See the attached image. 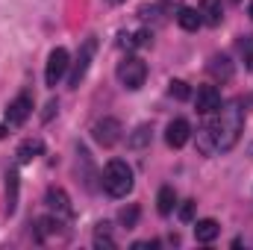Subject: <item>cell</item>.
<instances>
[{
    "mask_svg": "<svg viewBox=\"0 0 253 250\" xmlns=\"http://www.w3.org/2000/svg\"><path fill=\"white\" fill-rule=\"evenodd\" d=\"M242 129H245V112L242 106L233 100V103H224V109H218V118L212 124L215 132V147L218 150H233L242 138Z\"/></svg>",
    "mask_w": 253,
    "mask_h": 250,
    "instance_id": "obj_1",
    "label": "cell"
},
{
    "mask_svg": "<svg viewBox=\"0 0 253 250\" xmlns=\"http://www.w3.org/2000/svg\"><path fill=\"white\" fill-rule=\"evenodd\" d=\"M103 188L112 197H126L132 191V168L121 159H112L103 171Z\"/></svg>",
    "mask_w": 253,
    "mask_h": 250,
    "instance_id": "obj_2",
    "label": "cell"
},
{
    "mask_svg": "<svg viewBox=\"0 0 253 250\" xmlns=\"http://www.w3.org/2000/svg\"><path fill=\"white\" fill-rule=\"evenodd\" d=\"M144 80H147V65L141 62L138 56H126L124 62L118 65V83L124 88L135 91V88L144 85Z\"/></svg>",
    "mask_w": 253,
    "mask_h": 250,
    "instance_id": "obj_3",
    "label": "cell"
},
{
    "mask_svg": "<svg viewBox=\"0 0 253 250\" xmlns=\"http://www.w3.org/2000/svg\"><path fill=\"white\" fill-rule=\"evenodd\" d=\"M94 53H97V39H94V36H88V39L80 44L77 62H74V68H71V77H68V85H71V88H77V85L85 80L88 65H91V59H94Z\"/></svg>",
    "mask_w": 253,
    "mask_h": 250,
    "instance_id": "obj_4",
    "label": "cell"
},
{
    "mask_svg": "<svg viewBox=\"0 0 253 250\" xmlns=\"http://www.w3.org/2000/svg\"><path fill=\"white\" fill-rule=\"evenodd\" d=\"M121 121L118 118H103V121H97V124L91 126V138L100 144V147H115L118 141H121Z\"/></svg>",
    "mask_w": 253,
    "mask_h": 250,
    "instance_id": "obj_5",
    "label": "cell"
},
{
    "mask_svg": "<svg viewBox=\"0 0 253 250\" xmlns=\"http://www.w3.org/2000/svg\"><path fill=\"white\" fill-rule=\"evenodd\" d=\"M68 65H71L68 50H65V47H53L50 56H47V68H44V83H47V85H59V80L65 77Z\"/></svg>",
    "mask_w": 253,
    "mask_h": 250,
    "instance_id": "obj_6",
    "label": "cell"
},
{
    "mask_svg": "<svg viewBox=\"0 0 253 250\" xmlns=\"http://www.w3.org/2000/svg\"><path fill=\"white\" fill-rule=\"evenodd\" d=\"M44 203H47V209H50L56 218H71V215H74L71 197H68V191H65V188H59V186H50V188H47Z\"/></svg>",
    "mask_w": 253,
    "mask_h": 250,
    "instance_id": "obj_7",
    "label": "cell"
},
{
    "mask_svg": "<svg viewBox=\"0 0 253 250\" xmlns=\"http://www.w3.org/2000/svg\"><path fill=\"white\" fill-rule=\"evenodd\" d=\"M33 112V97L30 94H18L9 106H6V124L9 126H21Z\"/></svg>",
    "mask_w": 253,
    "mask_h": 250,
    "instance_id": "obj_8",
    "label": "cell"
},
{
    "mask_svg": "<svg viewBox=\"0 0 253 250\" xmlns=\"http://www.w3.org/2000/svg\"><path fill=\"white\" fill-rule=\"evenodd\" d=\"M194 106L200 115H212L221 109V91L215 85H200L197 88V97H194Z\"/></svg>",
    "mask_w": 253,
    "mask_h": 250,
    "instance_id": "obj_9",
    "label": "cell"
},
{
    "mask_svg": "<svg viewBox=\"0 0 253 250\" xmlns=\"http://www.w3.org/2000/svg\"><path fill=\"white\" fill-rule=\"evenodd\" d=\"M191 138V126L186 118H174L168 129H165V141H168V147H183L186 141Z\"/></svg>",
    "mask_w": 253,
    "mask_h": 250,
    "instance_id": "obj_10",
    "label": "cell"
},
{
    "mask_svg": "<svg viewBox=\"0 0 253 250\" xmlns=\"http://www.w3.org/2000/svg\"><path fill=\"white\" fill-rule=\"evenodd\" d=\"M200 18H203V24H209V27H218L221 21H224V3L221 0H200Z\"/></svg>",
    "mask_w": 253,
    "mask_h": 250,
    "instance_id": "obj_11",
    "label": "cell"
},
{
    "mask_svg": "<svg viewBox=\"0 0 253 250\" xmlns=\"http://www.w3.org/2000/svg\"><path fill=\"white\" fill-rule=\"evenodd\" d=\"M218 233H221V227H218V221H215V218H203V221H197V224H194V239H197L200 245L215 242V239H218Z\"/></svg>",
    "mask_w": 253,
    "mask_h": 250,
    "instance_id": "obj_12",
    "label": "cell"
},
{
    "mask_svg": "<svg viewBox=\"0 0 253 250\" xmlns=\"http://www.w3.org/2000/svg\"><path fill=\"white\" fill-rule=\"evenodd\" d=\"M18 186H21L18 168H12L6 174V215H15V209H18Z\"/></svg>",
    "mask_w": 253,
    "mask_h": 250,
    "instance_id": "obj_13",
    "label": "cell"
},
{
    "mask_svg": "<svg viewBox=\"0 0 253 250\" xmlns=\"http://www.w3.org/2000/svg\"><path fill=\"white\" fill-rule=\"evenodd\" d=\"M153 141V126L150 124H141L135 126L132 132H129V138H126V147H132V150H141V147H147Z\"/></svg>",
    "mask_w": 253,
    "mask_h": 250,
    "instance_id": "obj_14",
    "label": "cell"
},
{
    "mask_svg": "<svg viewBox=\"0 0 253 250\" xmlns=\"http://www.w3.org/2000/svg\"><path fill=\"white\" fill-rule=\"evenodd\" d=\"M44 153V141L42 138H27L21 147H18V162L24 165V162H33L36 156H42Z\"/></svg>",
    "mask_w": 253,
    "mask_h": 250,
    "instance_id": "obj_15",
    "label": "cell"
},
{
    "mask_svg": "<svg viewBox=\"0 0 253 250\" xmlns=\"http://www.w3.org/2000/svg\"><path fill=\"white\" fill-rule=\"evenodd\" d=\"M177 24H180L186 33H194V30L203 24V18H200V12H197V9H191V6H183V9L177 12Z\"/></svg>",
    "mask_w": 253,
    "mask_h": 250,
    "instance_id": "obj_16",
    "label": "cell"
},
{
    "mask_svg": "<svg viewBox=\"0 0 253 250\" xmlns=\"http://www.w3.org/2000/svg\"><path fill=\"white\" fill-rule=\"evenodd\" d=\"M197 150H200L203 156H212V153H218V147H215V132H212V124H209V126H200V129H197Z\"/></svg>",
    "mask_w": 253,
    "mask_h": 250,
    "instance_id": "obj_17",
    "label": "cell"
},
{
    "mask_svg": "<svg viewBox=\"0 0 253 250\" xmlns=\"http://www.w3.org/2000/svg\"><path fill=\"white\" fill-rule=\"evenodd\" d=\"M209 74H212L215 80H230V77H233V62H230L227 56H212V59H209Z\"/></svg>",
    "mask_w": 253,
    "mask_h": 250,
    "instance_id": "obj_18",
    "label": "cell"
},
{
    "mask_svg": "<svg viewBox=\"0 0 253 250\" xmlns=\"http://www.w3.org/2000/svg\"><path fill=\"white\" fill-rule=\"evenodd\" d=\"M174 206H177V194H174V188L171 186L159 188V197H156V209H159V215H171Z\"/></svg>",
    "mask_w": 253,
    "mask_h": 250,
    "instance_id": "obj_19",
    "label": "cell"
},
{
    "mask_svg": "<svg viewBox=\"0 0 253 250\" xmlns=\"http://www.w3.org/2000/svg\"><path fill=\"white\" fill-rule=\"evenodd\" d=\"M94 248H115V239L109 236V224H97V233H94Z\"/></svg>",
    "mask_w": 253,
    "mask_h": 250,
    "instance_id": "obj_20",
    "label": "cell"
},
{
    "mask_svg": "<svg viewBox=\"0 0 253 250\" xmlns=\"http://www.w3.org/2000/svg\"><path fill=\"white\" fill-rule=\"evenodd\" d=\"M118 221H121V227H124V230H132V227L138 224V206H126V209H121Z\"/></svg>",
    "mask_w": 253,
    "mask_h": 250,
    "instance_id": "obj_21",
    "label": "cell"
},
{
    "mask_svg": "<svg viewBox=\"0 0 253 250\" xmlns=\"http://www.w3.org/2000/svg\"><path fill=\"white\" fill-rule=\"evenodd\" d=\"M168 91H171L177 100H189V97H191L189 83H183V80H171V83H168Z\"/></svg>",
    "mask_w": 253,
    "mask_h": 250,
    "instance_id": "obj_22",
    "label": "cell"
},
{
    "mask_svg": "<svg viewBox=\"0 0 253 250\" xmlns=\"http://www.w3.org/2000/svg\"><path fill=\"white\" fill-rule=\"evenodd\" d=\"M242 56H245L248 68H253V36H245V42H242Z\"/></svg>",
    "mask_w": 253,
    "mask_h": 250,
    "instance_id": "obj_23",
    "label": "cell"
},
{
    "mask_svg": "<svg viewBox=\"0 0 253 250\" xmlns=\"http://www.w3.org/2000/svg\"><path fill=\"white\" fill-rule=\"evenodd\" d=\"M194 206H197L194 200H186V203L180 206V218H183V221H191V218H194Z\"/></svg>",
    "mask_w": 253,
    "mask_h": 250,
    "instance_id": "obj_24",
    "label": "cell"
},
{
    "mask_svg": "<svg viewBox=\"0 0 253 250\" xmlns=\"http://www.w3.org/2000/svg\"><path fill=\"white\" fill-rule=\"evenodd\" d=\"M56 109H59V103H56V100H50V103H47V106H44V112H42V121H50V118H53V112H56Z\"/></svg>",
    "mask_w": 253,
    "mask_h": 250,
    "instance_id": "obj_25",
    "label": "cell"
},
{
    "mask_svg": "<svg viewBox=\"0 0 253 250\" xmlns=\"http://www.w3.org/2000/svg\"><path fill=\"white\" fill-rule=\"evenodd\" d=\"M153 250V248H159V242H153V239H150V242H135V245H132V250Z\"/></svg>",
    "mask_w": 253,
    "mask_h": 250,
    "instance_id": "obj_26",
    "label": "cell"
},
{
    "mask_svg": "<svg viewBox=\"0 0 253 250\" xmlns=\"http://www.w3.org/2000/svg\"><path fill=\"white\" fill-rule=\"evenodd\" d=\"M9 135V124H0V138H6Z\"/></svg>",
    "mask_w": 253,
    "mask_h": 250,
    "instance_id": "obj_27",
    "label": "cell"
},
{
    "mask_svg": "<svg viewBox=\"0 0 253 250\" xmlns=\"http://www.w3.org/2000/svg\"><path fill=\"white\" fill-rule=\"evenodd\" d=\"M162 3H165V6H174V3H180V0H162Z\"/></svg>",
    "mask_w": 253,
    "mask_h": 250,
    "instance_id": "obj_28",
    "label": "cell"
},
{
    "mask_svg": "<svg viewBox=\"0 0 253 250\" xmlns=\"http://www.w3.org/2000/svg\"><path fill=\"white\" fill-rule=\"evenodd\" d=\"M109 3H112V6H121V3H126V0H109Z\"/></svg>",
    "mask_w": 253,
    "mask_h": 250,
    "instance_id": "obj_29",
    "label": "cell"
},
{
    "mask_svg": "<svg viewBox=\"0 0 253 250\" xmlns=\"http://www.w3.org/2000/svg\"><path fill=\"white\" fill-rule=\"evenodd\" d=\"M251 18H253V3H251Z\"/></svg>",
    "mask_w": 253,
    "mask_h": 250,
    "instance_id": "obj_30",
    "label": "cell"
}]
</instances>
